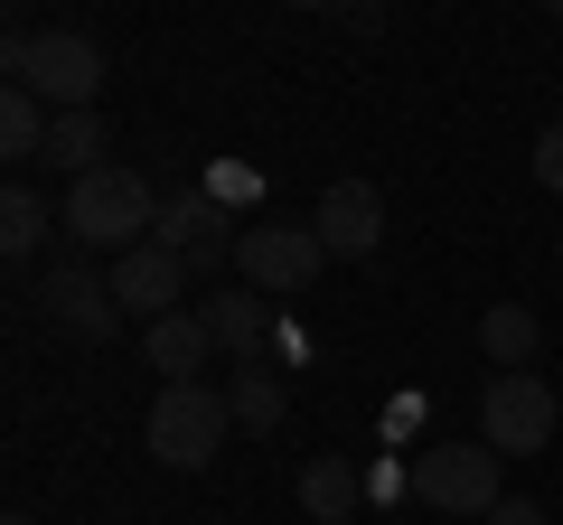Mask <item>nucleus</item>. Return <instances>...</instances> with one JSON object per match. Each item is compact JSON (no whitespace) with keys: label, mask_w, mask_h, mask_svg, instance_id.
Instances as JSON below:
<instances>
[{"label":"nucleus","mask_w":563,"mask_h":525,"mask_svg":"<svg viewBox=\"0 0 563 525\" xmlns=\"http://www.w3.org/2000/svg\"><path fill=\"white\" fill-rule=\"evenodd\" d=\"M554 254H563V244H554Z\"/></svg>","instance_id":"4be33fe9"},{"label":"nucleus","mask_w":563,"mask_h":525,"mask_svg":"<svg viewBox=\"0 0 563 525\" xmlns=\"http://www.w3.org/2000/svg\"><path fill=\"white\" fill-rule=\"evenodd\" d=\"M141 366H151V376H169V384H207V366H217V338H207L198 310H169V320L141 328Z\"/></svg>","instance_id":"9b49d317"},{"label":"nucleus","mask_w":563,"mask_h":525,"mask_svg":"<svg viewBox=\"0 0 563 525\" xmlns=\"http://www.w3.org/2000/svg\"><path fill=\"white\" fill-rule=\"evenodd\" d=\"M57 225L76 244H95V254H132V244H151V225H161V188L141 179L132 160H113V169H95V179H76L66 188V206H57Z\"/></svg>","instance_id":"f257e3e1"},{"label":"nucleus","mask_w":563,"mask_h":525,"mask_svg":"<svg viewBox=\"0 0 563 525\" xmlns=\"http://www.w3.org/2000/svg\"><path fill=\"white\" fill-rule=\"evenodd\" d=\"M20 85L47 103V113H95V103H103V47L85 38V29H38Z\"/></svg>","instance_id":"20e7f679"},{"label":"nucleus","mask_w":563,"mask_h":525,"mask_svg":"<svg viewBox=\"0 0 563 525\" xmlns=\"http://www.w3.org/2000/svg\"><path fill=\"white\" fill-rule=\"evenodd\" d=\"M113 301H122V320H169V310L188 301V262L179 254H161V244H132V254L113 262Z\"/></svg>","instance_id":"9d476101"},{"label":"nucleus","mask_w":563,"mask_h":525,"mask_svg":"<svg viewBox=\"0 0 563 525\" xmlns=\"http://www.w3.org/2000/svg\"><path fill=\"white\" fill-rule=\"evenodd\" d=\"M225 404H235V432H282V376L263 357H244L225 376Z\"/></svg>","instance_id":"f3484780"},{"label":"nucleus","mask_w":563,"mask_h":525,"mask_svg":"<svg viewBox=\"0 0 563 525\" xmlns=\"http://www.w3.org/2000/svg\"><path fill=\"white\" fill-rule=\"evenodd\" d=\"M225 432H235L225 384H161V394H151L141 442H151V460H161V469H207V460L225 450Z\"/></svg>","instance_id":"f03ea898"},{"label":"nucleus","mask_w":563,"mask_h":525,"mask_svg":"<svg viewBox=\"0 0 563 525\" xmlns=\"http://www.w3.org/2000/svg\"><path fill=\"white\" fill-rule=\"evenodd\" d=\"M479 347L498 357V376H526L536 347H544V328H536V310H526V301H498V310L479 320Z\"/></svg>","instance_id":"dca6fc26"},{"label":"nucleus","mask_w":563,"mask_h":525,"mask_svg":"<svg viewBox=\"0 0 563 525\" xmlns=\"http://www.w3.org/2000/svg\"><path fill=\"white\" fill-rule=\"evenodd\" d=\"M357 498H366L357 460H310L301 469V516L310 525H347V516H357Z\"/></svg>","instance_id":"2eb2a0df"},{"label":"nucleus","mask_w":563,"mask_h":525,"mask_svg":"<svg viewBox=\"0 0 563 525\" xmlns=\"http://www.w3.org/2000/svg\"><path fill=\"white\" fill-rule=\"evenodd\" d=\"M103 150H113V122H103V113H57V132H47V160L66 169V188L95 179V169H113Z\"/></svg>","instance_id":"ddd939ff"},{"label":"nucleus","mask_w":563,"mask_h":525,"mask_svg":"<svg viewBox=\"0 0 563 525\" xmlns=\"http://www.w3.org/2000/svg\"><path fill=\"white\" fill-rule=\"evenodd\" d=\"M47 225H57V216H47V198L10 179V198H0V244H10V262H29V254H38V244H47Z\"/></svg>","instance_id":"a211bd4d"},{"label":"nucleus","mask_w":563,"mask_h":525,"mask_svg":"<svg viewBox=\"0 0 563 525\" xmlns=\"http://www.w3.org/2000/svg\"><path fill=\"white\" fill-rule=\"evenodd\" d=\"M536 179L563 198V122H544V132H536Z\"/></svg>","instance_id":"6ab92c4d"},{"label":"nucleus","mask_w":563,"mask_h":525,"mask_svg":"<svg viewBox=\"0 0 563 525\" xmlns=\"http://www.w3.org/2000/svg\"><path fill=\"white\" fill-rule=\"evenodd\" d=\"M29 301L47 310V328H66V338H85V347H103L122 328V301H113V272H95V262H57Z\"/></svg>","instance_id":"0eeeda50"},{"label":"nucleus","mask_w":563,"mask_h":525,"mask_svg":"<svg viewBox=\"0 0 563 525\" xmlns=\"http://www.w3.org/2000/svg\"><path fill=\"white\" fill-rule=\"evenodd\" d=\"M329 272L320 225H235V282L263 291V301H291Z\"/></svg>","instance_id":"7ed1b4c3"},{"label":"nucleus","mask_w":563,"mask_h":525,"mask_svg":"<svg viewBox=\"0 0 563 525\" xmlns=\"http://www.w3.org/2000/svg\"><path fill=\"white\" fill-rule=\"evenodd\" d=\"M47 132H57V113H47L29 85H10V94H0V160H10V169L47 160Z\"/></svg>","instance_id":"4468645a"},{"label":"nucleus","mask_w":563,"mask_h":525,"mask_svg":"<svg viewBox=\"0 0 563 525\" xmlns=\"http://www.w3.org/2000/svg\"><path fill=\"white\" fill-rule=\"evenodd\" d=\"M198 320H207V338H217V357H235V366L263 357V338H273V310H263V291H244V282L207 291Z\"/></svg>","instance_id":"f8f14e48"},{"label":"nucleus","mask_w":563,"mask_h":525,"mask_svg":"<svg viewBox=\"0 0 563 525\" xmlns=\"http://www.w3.org/2000/svg\"><path fill=\"white\" fill-rule=\"evenodd\" d=\"M413 488L442 506V516H488V506H498V450L488 442H432L413 460Z\"/></svg>","instance_id":"423d86ee"},{"label":"nucleus","mask_w":563,"mask_h":525,"mask_svg":"<svg viewBox=\"0 0 563 525\" xmlns=\"http://www.w3.org/2000/svg\"><path fill=\"white\" fill-rule=\"evenodd\" d=\"M554 423H563V404H554V384H544V376H488V394H479V442L498 450V460L544 450V442H554Z\"/></svg>","instance_id":"39448f33"},{"label":"nucleus","mask_w":563,"mask_h":525,"mask_svg":"<svg viewBox=\"0 0 563 525\" xmlns=\"http://www.w3.org/2000/svg\"><path fill=\"white\" fill-rule=\"evenodd\" d=\"M479 525H554V516H544V506L536 498H498V506H488V516Z\"/></svg>","instance_id":"aec40b11"},{"label":"nucleus","mask_w":563,"mask_h":525,"mask_svg":"<svg viewBox=\"0 0 563 525\" xmlns=\"http://www.w3.org/2000/svg\"><path fill=\"white\" fill-rule=\"evenodd\" d=\"M0 525H38V516H0Z\"/></svg>","instance_id":"412c9836"},{"label":"nucleus","mask_w":563,"mask_h":525,"mask_svg":"<svg viewBox=\"0 0 563 525\" xmlns=\"http://www.w3.org/2000/svg\"><path fill=\"white\" fill-rule=\"evenodd\" d=\"M310 225H320L329 262H366V254L385 244V188H376V179H339V188H320Z\"/></svg>","instance_id":"1a4fd4ad"},{"label":"nucleus","mask_w":563,"mask_h":525,"mask_svg":"<svg viewBox=\"0 0 563 525\" xmlns=\"http://www.w3.org/2000/svg\"><path fill=\"white\" fill-rule=\"evenodd\" d=\"M151 244H161V254H179L188 272H207V262H235V235H225L217 188H169V198H161V225H151Z\"/></svg>","instance_id":"6e6552de"}]
</instances>
